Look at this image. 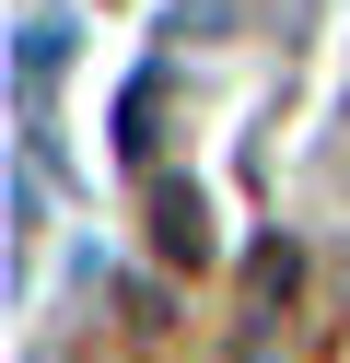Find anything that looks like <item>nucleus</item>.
Returning <instances> with one entry per match:
<instances>
[{
    "label": "nucleus",
    "instance_id": "7ed1b4c3",
    "mask_svg": "<svg viewBox=\"0 0 350 363\" xmlns=\"http://www.w3.org/2000/svg\"><path fill=\"white\" fill-rule=\"evenodd\" d=\"M175 24H187V35H233V24H245V0H175Z\"/></svg>",
    "mask_w": 350,
    "mask_h": 363
},
{
    "label": "nucleus",
    "instance_id": "f257e3e1",
    "mask_svg": "<svg viewBox=\"0 0 350 363\" xmlns=\"http://www.w3.org/2000/svg\"><path fill=\"white\" fill-rule=\"evenodd\" d=\"M152 246L199 269V258H210V199H199V188H152Z\"/></svg>",
    "mask_w": 350,
    "mask_h": 363
},
{
    "label": "nucleus",
    "instance_id": "f03ea898",
    "mask_svg": "<svg viewBox=\"0 0 350 363\" xmlns=\"http://www.w3.org/2000/svg\"><path fill=\"white\" fill-rule=\"evenodd\" d=\"M59 59H70V24H59V12H35V24H23V106L59 82Z\"/></svg>",
    "mask_w": 350,
    "mask_h": 363
}]
</instances>
